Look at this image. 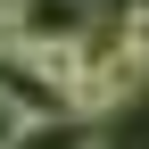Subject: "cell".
Instances as JSON below:
<instances>
[{
    "mask_svg": "<svg viewBox=\"0 0 149 149\" xmlns=\"http://www.w3.org/2000/svg\"><path fill=\"white\" fill-rule=\"evenodd\" d=\"M116 50L149 66V0H133V8H116Z\"/></svg>",
    "mask_w": 149,
    "mask_h": 149,
    "instance_id": "cell-3",
    "label": "cell"
},
{
    "mask_svg": "<svg viewBox=\"0 0 149 149\" xmlns=\"http://www.w3.org/2000/svg\"><path fill=\"white\" fill-rule=\"evenodd\" d=\"M0 42H8V0H0Z\"/></svg>",
    "mask_w": 149,
    "mask_h": 149,
    "instance_id": "cell-4",
    "label": "cell"
},
{
    "mask_svg": "<svg viewBox=\"0 0 149 149\" xmlns=\"http://www.w3.org/2000/svg\"><path fill=\"white\" fill-rule=\"evenodd\" d=\"M8 149H91V124L66 116V108H50V116H25V124H17Z\"/></svg>",
    "mask_w": 149,
    "mask_h": 149,
    "instance_id": "cell-2",
    "label": "cell"
},
{
    "mask_svg": "<svg viewBox=\"0 0 149 149\" xmlns=\"http://www.w3.org/2000/svg\"><path fill=\"white\" fill-rule=\"evenodd\" d=\"M100 33V0H8V42L25 50H66Z\"/></svg>",
    "mask_w": 149,
    "mask_h": 149,
    "instance_id": "cell-1",
    "label": "cell"
}]
</instances>
